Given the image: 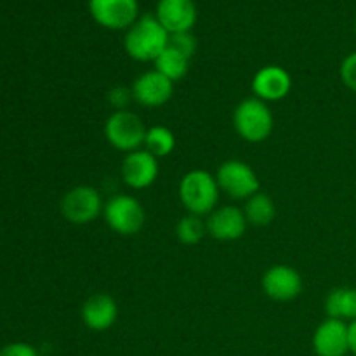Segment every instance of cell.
Wrapping results in <instances>:
<instances>
[{"instance_id": "6da1fadb", "label": "cell", "mask_w": 356, "mask_h": 356, "mask_svg": "<svg viewBox=\"0 0 356 356\" xmlns=\"http://www.w3.org/2000/svg\"><path fill=\"white\" fill-rule=\"evenodd\" d=\"M169 45V33L159 23L155 14H145L125 30L124 49L134 61H155Z\"/></svg>"}, {"instance_id": "7a4b0ae2", "label": "cell", "mask_w": 356, "mask_h": 356, "mask_svg": "<svg viewBox=\"0 0 356 356\" xmlns=\"http://www.w3.org/2000/svg\"><path fill=\"white\" fill-rule=\"evenodd\" d=\"M219 184L216 176L204 169H195L184 174L179 181V200L188 214L209 216L218 207Z\"/></svg>"}, {"instance_id": "3957f363", "label": "cell", "mask_w": 356, "mask_h": 356, "mask_svg": "<svg viewBox=\"0 0 356 356\" xmlns=\"http://www.w3.org/2000/svg\"><path fill=\"white\" fill-rule=\"evenodd\" d=\"M233 127L243 141L263 143L273 132V113L259 97H245L233 111Z\"/></svg>"}, {"instance_id": "277c9868", "label": "cell", "mask_w": 356, "mask_h": 356, "mask_svg": "<svg viewBox=\"0 0 356 356\" xmlns=\"http://www.w3.org/2000/svg\"><path fill=\"white\" fill-rule=\"evenodd\" d=\"M148 127L138 113L129 110L113 111L104 122V138L118 152L131 153L145 145Z\"/></svg>"}, {"instance_id": "5b68a950", "label": "cell", "mask_w": 356, "mask_h": 356, "mask_svg": "<svg viewBox=\"0 0 356 356\" xmlns=\"http://www.w3.org/2000/svg\"><path fill=\"white\" fill-rule=\"evenodd\" d=\"M103 218L111 232L122 236H132L145 226L146 212L141 202L132 195H113L104 202Z\"/></svg>"}, {"instance_id": "8992f818", "label": "cell", "mask_w": 356, "mask_h": 356, "mask_svg": "<svg viewBox=\"0 0 356 356\" xmlns=\"http://www.w3.org/2000/svg\"><path fill=\"white\" fill-rule=\"evenodd\" d=\"M219 190L235 200H249L252 195L261 191L259 177L256 170L243 160H226L216 172Z\"/></svg>"}, {"instance_id": "52a82bcc", "label": "cell", "mask_w": 356, "mask_h": 356, "mask_svg": "<svg viewBox=\"0 0 356 356\" xmlns=\"http://www.w3.org/2000/svg\"><path fill=\"white\" fill-rule=\"evenodd\" d=\"M103 207L104 202L99 191L87 184H80L66 191L59 205L63 218L76 226L90 225L96 221V218L103 216Z\"/></svg>"}, {"instance_id": "ba28073f", "label": "cell", "mask_w": 356, "mask_h": 356, "mask_svg": "<svg viewBox=\"0 0 356 356\" xmlns=\"http://www.w3.org/2000/svg\"><path fill=\"white\" fill-rule=\"evenodd\" d=\"M89 13L106 30H127L139 17L138 0H89Z\"/></svg>"}, {"instance_id": "9c48e42d", "label": "cell", "mask_w": 356, "mask_h": 356, "mask_svg": "<svg viewBox=\"0 0 356 356\" xmlns=\"http://www.w3.org/2000/svg\"><path fill=\"white\" fill-rule=\"evenodd\" d=\"M263 292L271 299L278 302H289L299 298L302 292V277L298 270L287 264H275L261 280Z\"/></svg>"}, {"instance_id": "30bf717a", "label": "cell", "mask_w": 356, "mask_h": 356, "mask_svg": "<svg viewBox=\"0 0 356 356\" xmlns=\"http://www.w3.org/2000/svg\"><path fill=\"white\" fill-rule=\"evenodd\" d=\"M316 356H346L350 353V327L348 322L327 318L316 327L312 339Z\"/></svg>"}, {"instance_id": "8fae6325", "label": "cell", "mask_w": 356, "mask_h": 356, "mask_svg": "<svg viewBox=\"0 0 356 356\" xmlns=\"http://www.w3.org/2000/svg\"><path fill=\"white\" fill-rule=\"evenodd\" d=\"M132 97L138 104L146 108H159L169 103L174 94V82L156 72L155 68L141 73L132 83Z\"/></svg>"}, {"instance_id": "7c38bea8", "label": "cell", "mask_w": 356, "mask_h": 356, "mask_svg": "<svg viewBox=\"0 0 356 356\" xmlns=\"http://www.w3.org/2000/svg\"><path fill=\"white\" fill-rule=\"evenodd\" d=\"M205 225H207V233L214 240L235 242L245 235L249 222L243 214V209L235 207V205H222V207H216L207 216Z\"/></svg>"}, {"instance_id": "4fadbf2b", "label": "cell", "mask_w": 356, "mask_h": 356, "mask_svg": "<svg viewBox=\"0 0 356 356\" xmlns=\"http://www.w3.org/2000/svg\"><path fill=\"white\" fill-rule=\"evenodd\" d=\"M159 170V159L141 148L125 153L122 162V179L132 190H145L155 183Z\"/></svg>"}, {"instance_id": "5bb4252c", "label": "cell", "mask_w": 356, "mask_h": 356, "mask_svg": "<svg viewBox=\"0 0 356 356\" xmlns=\"http://www.w3.org/2000/svg\"><path fill=\"white\" fill-rule=\"evenodd\" d=\"M292 76L278 65H268L257 70L252 79V92L264 103L282 101L291 94Z\"/></svg>"}, {"instance_id": "9a60e30c", "label": "cell", "mask_w": 356, "mask_h": 356, "mask_svg": "<svg viewBox=\"0 0 356 356\" xmlns=\"http://www.w3.org/2000/svg\"><path fill=\"white\" fill-rule=\"evenodd\" d=\"M155 17L169 35L183 33L197 23V7L193 0H159Z\"/></svg>"}, {"instance_id": "2e32d148", "label": "cell", "mask_w": 356, "mask_h": 356, "mask_svg": "<svg viewBox=\"0 0 356 356\" xmlns=\"http://www.w3.org/2000/svg\"><path fill=\"white\" fill-rule=\"evenodd\" d=\"M82 316L83 325L92 332H104L111 329L118 318V305L110 294H94L86 299L82 305Z\"/></svg>"}, {"instance_id": "e0dca14e", "label": "cell", "mask_w": 356, "mask_h": 356, "mask_svg": "<svg viewBox=\"0 0 356 356\" xmlns=\"http://www.w3.org/2000/svg\"><path fill=\"white\" fill-rule=\"evenodd\" d=\"M325 313L329 318L344 322L356 320V289L339 287L330 291L325 299Z\"/></svg>"}, {"instance_id": "ac0fdd59", "label": "cell", "mask_w": 356, "mask_h": 356, "mask_svg": "<svg viewBox=\"0 0 356 356\" xmlns=\"http://www.w3.org/2000/svg\"><path fill=\"white\" fill-rule=\"evenodd\" d=\"M243 214H245L249 225L268 226L277 218V205H275L273 198L270 195L263 193V191H257L249 200H245Z\"/></svg>"}, {"instance_id": "d6986e66", "label": "cell", "mask_w": 356, "mask_h": 356, "mask_svg": "<svg viewBox=\"0 0 356 356\" xmlns=\"http://www.w3.org/2000/svg\"><path fill=\"white\" fill-rule=\"evenodd\" d=\"M190 61L191 59H188L186 56H183L181 52L174 51L172 47L167 45L165 51L153 61V65H155L156 72H160L176 83L186 76L188 70H190Z\"/></svg>"}, {"instance_id": "ffe728a7", "label": "cell", "mask_w": 356, "mask_h": 356, "mask_svg": "<svg viewBox=\"0 0 356 356\" xmlns=\"http://www.w3.org/2000/svg\"><path fill=\"white\" fill-rule=\"evenodd\" d=\"M145 149L152 153L156 159L169 156L176 148V136L165 125H153L146 131L145 138Z\"/></svg>"}, {"instance_id": "44dd1931", "label": "cell", "mask_w": 356, "mask_h": 356, "mask_svg": "<svg viewBox=\"0 0 356 356\" xmlns=\"http://www.w3.org/2000/svg\"><path fill=\"white\" fill-rule=\"evenodd\" d=\"M177 240L184 245H197L207 235V225L200 216L186 214L176 225Z\"/></svg>"}, {"instance_id": "7402d4cb", "label": "cell", "mask_w": 356, "mask_h": 356, "mask_svg": "<svg viewBox=\"0 0 356 356\" xmlns=\"http://www.w3.org/2000/svg\"><path fill=\"white\" fill-rule=\"evenodd\" d=\"M169 47H172L174 51L181 52L188 59H191L195 56V52H197V38H195V35L191 31L172 33L169 35Z\"/></svg>"}, {"instance_id": "603a6c76", "label": "cell", "mask_w": 356, "mask_h": 356, "mask_svg": "<svg viewBox=\"0 0 356 356\" xmlns=\"http://www.w3.org/2000/svg\"><path fill=\"white\" fill-rule=\"evenodd\" d=\"M339 75L344 86H346L351 92L356 94V51L348 54L346 58L343 59L339 68Z\"/></svg>"}, {"instance_id": "cb8c5ba5", "label": "cell", "mask_w": 356, "mask_h": 356, "mask_svg": "<svg viewBox=\"0 0 356 356\" xmlns=\"http://www.w3.org/2000/svg\"><path fill=\"white\" fill-rule=\"evenodd\" d=\"M131 101H134V97H132V89H127V87L117 86L108 92V103L111 104L115 111L127 110Z\"/></svg>"}, {"instance_id": "d4e9b609", "label": "cell", "mask_w": 356, "mask_h": 356, "mask_svg": "<svg viewBox=\"0 0 356 356\" xmlns=\"http://www.w3.org/2000/svg\"><path fill=\"white\" fill-rule=\"evenodd\" d=\"M0 356H40L38 351L35 350L31 344L23 343V341H16V343H9L3 348H0Z\"/></svg>"}, {"instance_id": "484cf974", "label": "cell", "mask_w": 356, "mask_h": 356, "mask_svg": "<svg viewBox=\"0 0 356 356\" xmlns=\"http://www.w3.org/2000/svg\"><path fill=\"white\" fill-rule=\"evenodd\" d=\"M350 327V353L356 356V320L348 323Z\"/></svg>"}, {"instance_id": "4316f807", "label": "cell", "mask_w": 356, "mask_h": 356, "mask_svg": "<svg viewBox=\"0 0 356 356\" xmlns=\"http://www.w3.org/2000/svg\"><path fill=\"white\" fill-rule=\"evenodd\" d=\"M355 31H356V23H355Z\"/></svg>"}]
</instances>
